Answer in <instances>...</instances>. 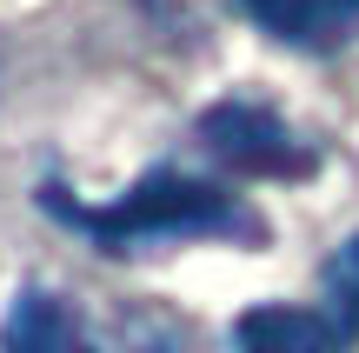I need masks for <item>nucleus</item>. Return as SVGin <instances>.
Segmentation results:
<instances>
[{"mask_svg": "<svg viewBox=\"0 0 359 353\" xmlns=\"http://www.w3.org/2000/svg\"><path fill=\"white\" fill-rule=\"evenodd\" d=\"M40 213H53L67 234H80L93 253H114V260L147 253V247H173V240H266V220L240 194L193 180L180 167H147L114 200H74L60 180H47Z\"/></svg>", "mask_w": 359, "mask_h": 353, "instance_id": "1", "label": "nucleus"}, {"mask_svg": "<svg viewBox=\"0 0 359 353\" xmlns=\"http://www.w3.org/2000/svg\"><path fill=\"white\" fill-rule=\"evenodd\" d=\"M200 147L219 167L246 173V180H306V173L320 167L306 133H293L266 100H246V93L213 100L200 114Z\"/></svg>", "mask_w": 359, "mask_h": 353, "instance_id": "2", "label": "nucleus"}, {"mask_svg": "<svg viewBox=\"0 0 359 353\" xmlns=\"http://www.w3.org/2000/svg\"><path fill=\"white\" fill-rule=\"evenodd\" d=\"M0 353H180L167 333H133V340H100L60 293L20 287L0 320Z\"/></svg>", "mask_w": 359, "mask_h": 353, "instance_id": "3", "label": "nucleus"}, {"mask_svg": "<svg viewBox=\"0 0 359 353\" xmlns=\"http://www.w3.org/2000/svg\"><path fill=\"white\" fill-rule=\"evenodd\" d=\"M226 353H346V327L313 307H246L226 333Z\"/></svg>", "mask_w": 359, "mask_h": 353, "instance_id": "4", "label": "nucleus"}, {"mask_svg": "<svg viewBox=\"0 0 359 353\" xmlns=\"http://www.w3.org/2000/svg\"><path fill=\"white\" fill-rule=\"evenodd\" d=\"M286 47H339L359 34V0H240Z\"/></svg>", "mask_w": 359, "mask_h": 353, "instance_id": "5", "label": "nucleus"}, {"mask_svg": "<svg viewBox=\"0 0 359 353\" xmlns=\"http://www.w3.org/2000/svg\"><path fill=\"white\" fill-rule=\"evenodd\" d=\"M320 293H326V314H333L346 333H359V234L320 267Z\"/></svg>", "mask_w": 359, "mask_h": 353, "instance_id": "6", "label": "nucleus"}]
</instances>
